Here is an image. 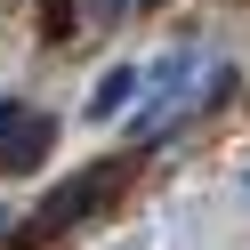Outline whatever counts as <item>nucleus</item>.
<instances>
[{"label": "nucleus", "instance_id": "nucleus-1", "mask_svg": "<svg viewBox=\"0 0 250 250\" xmlns=\"http://www.w3.org/2000/svg\"><path fill=\"white\" fill-rule=\"evenodd\" d=\"M113 178H121V162H97V169H81V178H73L65 194H49V202H41V218H33V226H24V234H17V250H41V242H49V234H65V226H81V218L97 210L105 194H113Z\"/></svg>", "mask_w": 250, "mask_h": 250}, {"label": "nucleus", "instance_id": "nucleus-2", "mask_svg": "<svg viewBox=\"0 0 250 250\" xmlns=\"http://www.w3.org/2000/svg\"><path fill=\"white\" fill-rule=\"evenodd\" d=\"M49 146H57V121L49 113H17L0 129V178H33V169L49 162Z\"/></svg>", "mask_w": 250, "mask_h": 250}, {"label": "nucleus", "instance_id": "nucleus-3", "mask_svg": "<svg viewBox=\"0 0 250 250\" xmlns=\"http://www.w3.org/2000/svg\"><path fill=\"white\" fill-rule=\"evenodd\" d=\"M137 89H146V73H137V65H113V73H105L97 89H89V121H105V113H121V105L137 97Z\"/></svg>", "mask_w": 250, "mask_h": 250}, {"label": "nucleus", "instance_id": "nucleus-4", "mask_svg": "<svg viewBox=\"0 0 250 250\" xmlns=\"http://www.w3.org/2000/svg\"><path fill=\"white\" fill-rule=\"evenodd\" d=\"M41 41H73V0H41Z\"/></svg>", "mask_w": 250, "mask_h": 250}, {"label": "nucleus", "instance_id": "nucleus-5", "mask_svg": "<svg viewBox=\"0 0 250 250\" xmlns=\"http://www.w3.org/2000/svg\"><path fill=\"white\" fill-rule=\"evenodd\" d=\"M146 8H169V0H146Z\"/></svg>", "mask_w": 250, "mask_h": 250}]
</instances>
